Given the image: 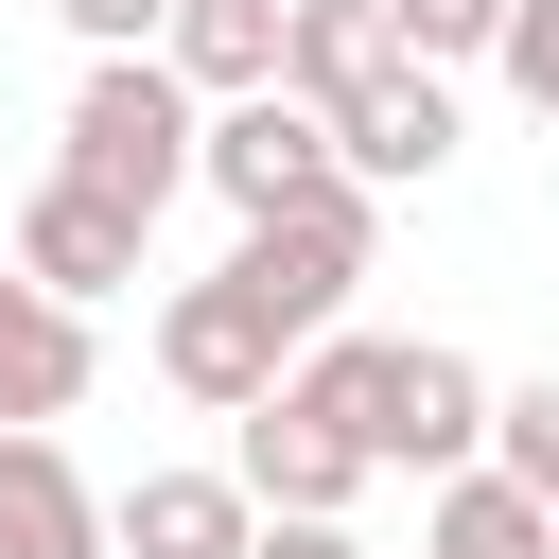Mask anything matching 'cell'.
<instances>
[{"mask_svg":"<svg viewBox=\"0 0 559 559\" xmlns=\"http://www.w3.org/2000/svg\"><path fill=\"white\" fill-rule=\"evenodd\" d=\"M52 175L157 227V210H175V192L210 175V105L175 87V52H87V87H70V140H52Z\"/></svg>","mask_w":559,"mask_h":559,"instance_id":"cell-1","label":"cell"},{"mask_svg":"<svg viewBox=\"0 0 559 559\" xmlns=\"http://www.w3.org/2000/svg\"><path fill=\"white\" fill-rule=\"evenodd\" d=\"M367 262H384V192H349V175H332V192H297L280 227H245V245H227V280H245L297 349H314V332H349Z\"/></svg>","mask_w":559,"mask_h":559,"instance_id":"cell-2","label":"cell"},{"mask_svg":"<svg viewBox=\"0 0 559 559\" xmlns=\"http://www.w3.org/2000/svg\"><path fill=\"white\" fill-rule=\"evenodd\" d=\"M157 384H175V402H210V419H262V402L297 384V332L210 262V280H175V297H157Z\"/></svg>","mask_w":559,"mask_h":559,"instance_id":"cell-3","label":"cell"},{"mask_svg":"<svg viewBox=\"0 0 559 559\" xmlns=\"http://www.w3.org/2000/svg\"><path fill=\"white\" fill-rule=\"evenodd\" d=\"M489 402H507V384H489L454 332H384V419H367V454L454 489V472H489Z\"/></svg>","mask_w":559,"mask_h":559,"instance_id":"cell-4","label":"cell"},{"mask_svg":"<svg viewBox=\"0 0 559 559\" xmlns=\"http://www.w3.org/2000/svg\"><path fill=\"white\" fill-rule=\"evenodd\" d=\"M140 245H157L140 210H105V192H70V175H35V192H17V245H0V262H17L35 297H70V314H105V297H140Z\"/></svg>","mask_w":559,"mask_h":559,"instance_id":"cell-5","label":"cell"},{"mask_svg":"<svg viewBox=\"0 0 559 559\" xmlns=\"http://www.w3.org/2000/svg\"><path fill=\"white\" fill-rule=\"evenodd\" d=\"M332 175H349V157H332V122H314L297 87H262V105H210V175H192V192H227L245 227H280V210H297V192H332Z\"/></svg>","mask_w":559,"mask_h":559,"instance_id":"cell-6","label":"cell"},{"mask_svg":"<svg viewBox=\"0 0 559 559\" xmlns=\"http://www.w3.org/2000/svg\"><path fill=\"white\" fill-rule=\"evenodd\" d=\"M227 472L262 489V524H349V489H367V437H349V419H314V402L280 384V402L245 419V454H227Z\"/></svg>","mask_w":559,"mask_h":559,"instance_id":"cell-7","label":"cell"},{"mask_svg":"<svg viewBox=\"0 0 559 559\" xmlns=\"http://www.w3.org/2000/svg\"><path fill=\"white\" fill-rule=\"evenodd\" d=\"M332 157H349V192H419V175H454V70H384L349 122H332Z\"/></svg>","mask_w":559,"mask_h":559,"instance_id":"cell-8","label":"cell"},{"mask_svg":"<svg viewBox=\"0 0 559 559\" xmlns=\"http://www.w3.org/2000/svg\"><path fill=\"white\" fill-rule=\"evenodd\" d=\"M87 367H105V349H87V314H70V297H35V280L0 262V437H52V419L87 402Z\"/></svg>","mask_w":559,"mask_h":559,"instance_id":"cell-9","label":"cell"},{"mask_svg":"<svg viewBox=\"0 0 559 559\" xmlns=\"http://www.w3.org/2000/svg\"><path fill=\"white\" fill-rule=\"evenodd\" d=\"M105 524H122V559H245L262 489L245 472H140V489H105Z\"/></svg>","mask_w":559,"mask_h":559,"instance_id":"cell-10","label":"cell"},{"mask_svg":"<svg viewBox=\"0 0 559 559\" xmlns=\"http://www.w3.org/2000/svg\"><path fill=\"white\" fill-rule=\"evenodd\" d=\"M157 52H175V87H192V105H262V87H280V52H297V0H175V35H157Z\"/></svg>","mask_w":559,"mask_h":559,"instance_id":"cell-11","label":"cell"},{"mask_svg":"<svg viewBox=\"0 0 559 559\" xmlns=\"http://www.w3.org/2000/svg\"><path fill=\"white\" fill-rule=\"evenodd\" d=\"M0 559H122L105 489H87L52 437H0Z\"/></svg>","mask_w":559,"mask_h":559,"instance_id":"cell-12","label":"cell"},{"mask_svg":"<svg viewBox=\"0 0 559 559\" xmlns=\"http://www.w3.org/2000/svg\"><path fill=\"white\" fill-rule=\"evenodd\" d=\"M402 70V35H384V0H297V52H280V87L314 105V122H349L367 87Z\"/></svg>","mask_w":559,"mask_h":559,"instance_id":"cell-13","label":"cell"},{"mask_svg":"<svg viewBox=\"0 0 559 559\" xmlns=\"http://www.w3.org/2000/svg\"><path fill=\"white\" fill-rule=\"evenodd\" d=\"M419 559H559V507L507 489V472H454V489L419 507Z\"/></svg>","mask_w":559,"mask_h":559,"instance_id":"cell-14","label":"cell"},{"mask_svg":"<svg viewBox=\"0 0 559 559\" xmlns=\"http://www.w3.org/2000/svg\"><path fill=\"white\" fill-rule=\"evenodd\" d=\"M507 17H524V0H384V35H402L419 70H472V52H507Z\"/></svg>","mask_w":559,"mask_h":559,"instance_id":"cell-15","label":"cell"},{"mask_svg":"<svg viewBox=\"0 0 559 559\" xmlns=\"http://www.w3.org/2000/svg\"><path fill=\"white\" fill-rule=\"evenodd\" d=\"M489 472L559 507V384H507V402H489Z\"/></svg>","mask_w":559,"mask_h":559,"instance_id":"cell-16","label":"cell"},{"mask_svg":"<svg viewBox=\"0 0 559 559\" xmlns=\"http://www.w3.org/2000/svg\"><path fill=\"white\" fill-rule=\"evenodd\" d=\"M489 70H507V87H524V105H542V122H559V0H524V17H507V52H489Z\"/></svg>","mask_w":559,"mask_h":559,"instance_id":"cell-17","label":"cell"},{"mask_svg":"<svg viewBox=\"0 0 559 559\" xmlns=\"http://www.w3.org/2000/svg\"><path fill=\"white\" fill-rule=\"evenodd\" d=\"M52 17H70L87 52H157V35H175V0H52Z\"/></svg>","mask_w":559,"mask_h":559,"instance_id":"cell-18","label":"cell"},{"mask_svg":"<svg viewBox=\"0 0 559 559\" xmlns=\"http://www.w3.org/2000/svg\"><path fill=\"white\" fill-rule=\"evenodd\" d=\"M245 559H367V542H349V524H262Z\"/></svg>","mask_w":559,"mask_h":559,"instance_id":"cell-19","label":"cell"},{"mask_svg":"<svg viewBox=\"0 0 559 559\" xmlns=\"http://www.w3.org/2000/svg\"><path fill=\"white\" fill-rule=\"evenodd\" d=\"M0 245H17V210H0Z\"/></svg>","mask_w":559,"mask_h":559,"instance_id":"cell-20","label":"cell"}]
</instances>
